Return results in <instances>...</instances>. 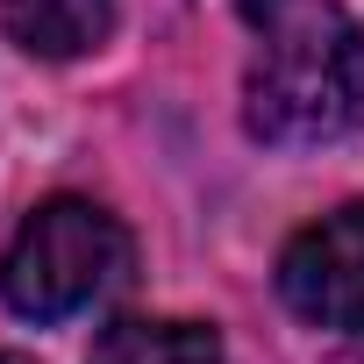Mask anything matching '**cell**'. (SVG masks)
I'll list each match as a JSON object with an SVG mask.
<instances>
[{
  "instance_id": "7a4b0ae2",
  "label": "cell",
  "mask_w": 364,
  "mask_h": 364,
  "mask_svg": "<svg viewBox=\"0 0 364 364\" xmlns=\"http://www.w3.org/2000/svg\"><path fill=\"white\" fill-rule=\"evenodd\" d=\"M129 264H136L129 229L107 208L58 193L0 250V300L15 314H29V321H65V314L107 300L129 279Z\"/></svg>"
},
{
  "instance_id": "3957f363",
  "label": "cell",
  "mask_w": 364,
  "mask_h": 364,
  "mask_svg": "<svg viewBox=\"0 0 364 364\" xmlns=\"http://www.w3.org/2000/svg\"><path fill=\"white\" fill-rule=\"evenodd\" d=\"M279 300L314 321V328H343L364 336V200L307 222L286 257H279Z\"/></svg>"
},
{
  "instance_id": "5b68a950",
  "label": "cell",
  "mask_w": 364,
  "mask_h": 364,
  "mask_svg": "<svg viewBox=\"0 0 364 364\" xmlns=\"http://www.w3.org/2000/svg\"><path fill=\"white\" fill-rule=\"evenodd\" d=\"M86 364H222V336L208 321H164V314H122L100 328Z\"/></svg>"
},
{
  "instance_id": "6da1fadb",
  "label": "cell",
  "mask_w": 364,
  "mask_h": 364,
  "mask_svg": "<svg viewBox=\"0 0 364 364\" xmlns=\"http://www.w3.org/2000/svg\"><path fill=\"white\" fill-rule=\"evenodd\" d=\"M250 72L243 129L272 150H314L364 122V29L343 0H243Z\"/></svg>"
},
{
  "instance_id": "277c9868",
  "label": "cell",
  "mask_w": 364,
  "mask_h": 364,
  "mask_svg": "<svg viewBox=\"0 0 364 364\" xmlns=\"http://www.w3.org/2000/svg\"><path fill=\"white\" fill-rule=\"evenodd\" d=\"M114 15L122 0H8V36L29 50V58H86L114 36Z\"/></svg>"
},
{
  "instance_id": "8992f818",
  "label": "cell",
  "mask_w": 364,
  "mask_h": 364,
  "mask_svg": "<svg viewBox=\"0 0 364 364\" xmlns=\"http://www.w3.org/2000/svg\"><path fill=\"white\" fill-rule=\"evenodd\" d=\"M0 364H36V357H22V350H0Z\"/></svg>"
}]
</instances>
